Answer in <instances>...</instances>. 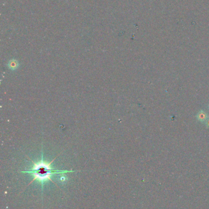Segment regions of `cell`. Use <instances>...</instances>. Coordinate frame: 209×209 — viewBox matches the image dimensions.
<instances>
[{
  "label": "cell",
  "instance_id": "cell-2",
  "mask_svg": "<svg viewBox=\"0 0 209 209\" xmlns=\"http://www.w3.org/2000/svg\"><path fill=\"white\" fill-rule=\"evenodd\" d=\"M196 117L198 121L201 122H206L208 119V116L205 111L203 110H201L198 113Z\"/></svg>",
  "mask_w": 209,
  "mask_h": 209
},
{
  "label": "cell",
  "instance_id": "cell-4",
  "mask_svg": "<svg viewBox=\"0 0 209 209\" xmlns=\"http://www.w3.org/2000/svg\"><path fill=\"white\" fill-rule=\"evenodd\" d=\"M206 125L207 128H209V117H208V119L206 121Z\"/></svg>",
  "mask_w": 209,
  "mask_h": 209
},
{
  "label": "cell",
  "instance_id": "cell-3",
  "mask_svg": "<svg viewBox=\"0 0 209 209\" xmlns=\"http://www.w3.org/2000/svg\"><path fill=\"white\" fill-rule=\"evenodd\" d=\"M17 66H18V64H17V62L16 61H12L10 63V64H9V67L11 69H15Z\"/></svg>",
  "mask_w": 209,
  "mask_h": 209
},
{
  "label": "cell",
  "instance_id": "cell-1",
  "mask_svg": "<svg viewBox=\"0 0 209 209\" xmlns=\"http://www.w3.org/2000/svg\"><path fill=\"white\" fill-rule=\"evenodd\" d=\"M53 160L50 163H46L44 161L43 159V154H42V160L41 162L38 163H34L33 161L32 162L33 163V166L31 168V169L28 171H21L20 172L23 173H29L31 174L33 176V180L29 183V184H31L33 182L34 180H38L39 182H40L42 184V190L43 191L44 190V183L47 180H50L55 184L56 185V184L51 179V176L54 175L56 174H65L68 172H74V171H58V170H55V169L51 168V164L53 163L54 161L55 160Z\"/></svg>",
  "mask_w": 209,
  "mask_h": 209
},
{
  "label": "cell",
  "instance_id": "cell-5",
  "mask_svg": "<svg viewBox=\"0 0 209 209\" xmlns=\"http://www.w3.org/2000/svg\"><path fill=\"white\" fill-rule=\"evenodd\" d=\"M208 110H209V104H208Z\"/></svg>",
  "mask_w": 209,
  "mask_h": 209
}]
</instances>
